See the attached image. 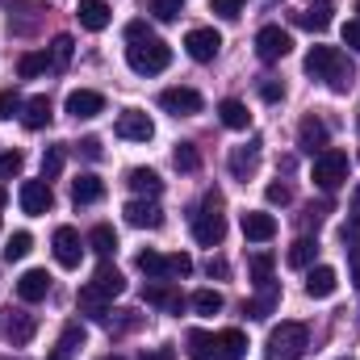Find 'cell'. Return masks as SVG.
I'll list each match as a JSON object with an SVG mask.
<instances>
[{
	"instance_id": "obj_1",
	"label": "cell",
	"mask_w": 360,
	"mask_h": 360,
	"mask_svg": "<svg viewBox=\"0 0 360 360\" xmlns=\"http://www.w3.org/2000/svg\"><path fill=\"white\" fill-rule=\"evenodd\" d=\"M126 63L139 76H160L172 63V46L164 38H155L147 30V21H130L126 25Z\"/></svg>"
},
{
	"instance_id": "obj_2",
	"label": "cell",
	"mask_w": 360,
	"mask_h": 360,
	"mask_svg": "<svg viewBox=\"0 0 360 360\" xmlns=\"http://www.w3.org/2000/svg\"><path fill=\"white\" fill-rule=\"evenodd\" d=\"M306 72L314 80H323L335 96H344V92L356 84V68H352V59L340 46H310L306 51Z\"/></svg>"
},
{
	"instance_id": "obj_3",
	"label": "cell",
	"mask_w": 360,
	"mask_h": 360,
	"mask_svg": "<svg viewBox=\"0 0 360 360\" xmlns=\"http://www.w3.org/2000/svg\"><path fill=\"white\" fill-rule=\"evenodd\" d=\"M310 348V331L302 323H281L269 331V344H264V360H297Z\"/></svg>"
},
{
	"instance_id": "obj_4",
	"label": "cell",
	"mask_w": 360,
	"mask_h": 360,
	"mask_svg": "<svg viewBox=\"0 0 360 360\" xmlns=\"http://www.w3.org/2000/svg\"><path fill=\"white\" fill-rule=\"evenodd\" d=\"M193 239H197L201 248H218V243L226 239V218H222V197H218V193H210L205 205L193 214Z\"/></svg>"
},
{
	"instance_id": "obj_5",
	"label": "cell",
	"mask_w": 360,
	"mask_h": 360,
	"mask_svg": "<svg viewBox=\"0 0 360 360\" xmlns=\"http://www.w3.org/2000/svg\"><path fill=\"white\" fill-rule=\"evenodd\" d=\"M348 172H352V164H348V155L335 151V147H327L323 155H314V168H310V176H314V184H319L323 193H335V188L348 180Z\"/></svg>"
},
{
	"instance_id": "obj_6",
	"label": "cell",
	"mask_w": 360,
	"mask_h": 360,
	"mask_svg": "<svg viewBox=\"0 0 360 360\" xmlns=\"http://www.w3.org/2000/svg\"><path fill=\"white\" fill-rule=\"evenodd\" d=\"M126 289V276L113 269L109 260H101V269L92 272V281L80 289V297H92V302H109V297H117Z\"/></svg>"
},
{
	"instance_id": "obj_7",
	"label": "cell",
	"mask_w": 360,
	"mask_h": 360,
	"mask_svg": "<svg viewBox=\"0 0 360 360\" xmlns=\"http://www.w3.org/2000/svg\"><path fill=\"white\" fill-rule=\"evenodd\" d=\"M113 134L126 139V143H151L155 139V122L143 109H122L117 122H113Z\"/></svg>"
},
{
	"instance_id": "obj_8",
	"label": "cell",
	"mask_w": 360,
	"mask_h": 360,
	"mask_svg": "<svg viewBox=\"0 0 360 360\" xmlns=\"http://www.w3.org/2000/svg\"><path fill=\"white\" fill-rule=\"evenodd\" d=\"M51 248H55V264H59V269H80V260H84V239H80L76 226H59V231L51 235Z\"/></svg>"
},
{
	"instance_id": "obj_9",
	"label": "cell",
	"mask_w": 360,
	"mask_h": 360,
	"mask_svg": "<svg viewBox=\"0 0 360 360\" xmlns=\"http://www.w3.org/2000/svg\"><path fill=\"white\" fill-rule=\"evenodd\" d=\"M184 51H188V59H197V63H214V59H218V51H222V34H218V30L197 25V30H188V34H184Z\"/></svg>"
},
{
	"instance_id": "obj_10",
	"label": "cell",
	"mask_w": 360,
	"mask_h": 360,
	"mask_svg": "<svg viewBox=\"0 0 360 360\" xmlns=\"http://www.w3.org/2000/svg\"><path fill=\"white\" fill-rule=\"evenodd\" d=\"M122 214H126V222L139 226V231H160V226H164V210H160L155 197H134V201H126Z\"/></svg>"
},
{
	"instance_id": "obj_11",
	"label": "cell",
	"mask_w": 360,
	"mask_h": 360,
	"mask_svg": "<svg viewBox=\"0 0 360 360\" xmlns=\"http://www.w3.org/2000/svg\"><path fill=\"white\" fill-rule=\"evenodd\" d=\"M289 51H293V38H289V30H281V25H264V30L256 34V55H260L264 63L285 59Z\"/></svg>"
},
{
	"instance_id": "obj_12",
	"label": "cell",
	"mask_w": 360,
	"mask_h": 360,
	"mask_svg": "<svg viewBox=\"0 0 360 360\" xmlns=\"http://www.w3.org/2000/svg\"><path fill=\"white\" fill-rule=\"evenodd\" d=\"M17 201H21V210H25L30 218H38V214H46V210L55 205V193H51V180H25V184H21V193H17Z\"/></svg>"
},
{
	"instance_id": "obj_13",
	"label": "cell",
	"mask_w": 360,
	"mask_h": 360,
	"mask_svg": "<svg viewBox=\"0 0 360 360\" xmlns=\"http://www.w3.org/2000/svg\"><path fill=\"white\" fill-rule=\"evenodd\" d=\"M160 105H164V113H172V117H193V113H201V92L197 89H164L160 92Z\"/></svg>"
},
{
	"instance_id": "obj_14",
	"label": "cell",
	"mask_w": 360,
	"mask_h": 360,
	"mask_svg": "<svg viewBox=\"0 0 360 360\" xmlns=\"http://www.w3.org/2000/svg\"><path fill=\"white\" fill-rule=\"evenodd\" d=\"M327 139H331V134H327V122H323V117H314V113L302 117V126H297V147H302V151L323 155V151H327Z\"/></svg>"
},
{
	"instance_id": "obj_15",
	"label": "cell",
	"mask_w": 360,
	"mask_h": 360,
	"mask_svg": "<svg viewBox=\"0 0 360 360\" xmlns=\"http://www.w3.org/2000/svg\"><path fill=\"white\" fill-rule=\"evenodd\" d=\"M256 168H260V139H252V143H243V147L231 151V176L235 180L256 176Z\"/></svg>"
},
{
	"instance_id": "obj_16",
	"label": "cell",
	"mask_w": 360,
	"mask_h": 360,
	"mask_svg": "<svg viewBox=\"0 0 360 360\" xmlns=\"http://www.w3.org/2000/svg\"><path fill=\"white\" fill-rule=\"evenodd\" d=\"M68 113L80 122H89V117H96V113H105V96L101 92H92V89H76V92H68Z\"/></svg>"
},
{
	"instance_id": "obj_17",
	"label": "cell",
	"mask_w": 360,
	"mask_h": 360,
	"mask_svg": "<svg viewBox=\"0 0 360 360\" xmlns=\"http://www.w3.org/2000/svg\"><path fill=\"white\" fill-rule=\"evenodd\" d=\"M51 293V276H46V269H30L17 276V297L21 302H42Z\"/></svg>"
},
{
	"instance_id": "obj_18",
	"label": "cell",
	"mask_w": 360,
	"mask_h": 360,
	"mask_svg": "<svg viewBox=\"0 0 360 360\" xmlns=\"http://www.w3.org/2000/svg\"><path fill=\"white\" fill-rule=\"evenodd\" d=\"M243 235H248L252 243H269L272 235H276V218L264 214V210H248V214H243Z\"/></svg>"
},
{
	"instance_id": "obj_19",
	"label": "cell",
	"mask_w": 360,
	"mask_h": 360,
	"mask_svg": "<svg viewBox=\"0 0 360 360\" xmlns=\"http://www.w3.org/2000/svg\"><path fill=\"white\" fill-rule=\"evenodd\" d=\"M335 289H340V276H335L331 264H314V269L306 272V293L310 297H331Z\"/></svg>"
},
{
	"instance_id": "obj_20",
	"label": "cell",
	"mask_w": 360,
	"mask_h": 360,
	"mask_svg": "<svg viewBox=\"0 0 360 360\" xmlns=\"http://www.w3.org/2000/svg\"><path fill=\"white\" fill-rule=\"evenodd\" d=\"M34 331H38V319H34V314H25V310H17V314L8 319V327H4V335H8V344H13V348H25V344L34 340Z\"/></svg>"
},
{
	"instance_id": "obj_21",
	"label": "cell",
	"mask_w": 360,
	"mask_h": 360,
	"mask_svg": "<svg viewBox=\"0 0 360 360\" xmlns=\"http://www.w3.org/2000/svg\"><path fill=\"white\" fill-rule=\"evenodd\" d=\"M101 197H105V180L101 176L84 172V176L72 180V201H76V205H96Z\"/></svg>"
},
{
	"instance_id": "obj_22",
	"label": "cell",
	"mask_w": 360,
	"mask_h": 360,
	"mask_svg": "<svg viewBox=\"0 0 360 360\" xmlns=\"http://www.w3.org/2000/svg\"><path fill=\"white\" fill-rule=\"evenodd\" d=\"M276 306H281V289L269 281V285H260V297L243 302V314H248V319H269Z\"/></svg>"
},
{
	"instance_id": "obj_23",
	"label": "cell",
	"mask_w": 360,
	"mask_h": 360,
	"mask_svg": "<svg viewBox=\"0 0 360 360\" xmlns=\"http://www.w3.org/2000/svg\"><path fill=\"white\" fill-rule=\"evenodd\" d=\"M21 126H25V130L51 126V96H30L25 109H21Z\"/></svg>"
},
{
	"instance_id": "obj_24",
	"label": "cell",
	"mask_w": 360,
	"mask_h": 360,
	"mask_svg": "<svg viewBox=\"0 0 360 360\" xmlns=\"http://www.w3.org/2000/svg\"><path fill=\"white\" fill-rule=\"evenodd\" d=\"M80 348H84V327H80V323H68L63 335H59V344H55V352L46 360H72Z\"/></svg>"
},
{
	"instance_id": "obj_25",
	"label": "cell",
	"mask_w": 360,
	"mask_h": 360,
	"mask_svg": "<svg viewBox=\"0 0 360 360\" xmlns=\"http://www.w3.org/2000/svg\"><path fill=\"white\" fill-rule=\"evenodd\" d=\"M76 17H80V25H84V30L101 34V30L109 25V4H105V0H80Z\"/></svg>"
},
{
	"instance_id": "obj_26",
	"label": "cell",
	"mask_w": 360,
	"mask_h": 360,
	"mask_svg": "<svg viewBox=\"0 0 360 360\" xmlns=\"http://www.w3.org/2000/svg\"><path fill=\"white\" fill-rule=\"evenodd\" d=\"M126 184H130L139 197H160V193H164V180L155 176L151 168H130V172H126Z\"/></svg>"
},
{
	"instance_id": "obj_27",
	"label": "cell",
	"mask_w": 360,
	"mask_h": 360,
	"mask_svg": "<svg viewBox=\"0 0 360 360\" xmlns=\"http://www.w3.org/2000/svg\"><path fill=\"white\" fill-rule=\"evenodd\" d=\"M218 117H222V126H231V130H248V126H252L248 105H243V101H235V96H226V101L218 105Z\"/></svg>"
},
{
	"instance_id": "obj_28",
	"label": "cell",
	"mask_w": 360,
	"mask_h": 360,
	"mask_svg": "<svg viewBox=\"0 0 360 360\" xmlns=\"http://www.w3.org/2000/svg\"><path fill=\"white\" fill-rule=\"evenodd\" d=\"M143 297H147L151 306H164V310H172V314H176L180 306H184V297H180V293H172V289H168V281H151V285L143 289Z\"/></svg>"
},
{
	"instance_id": "obj_29",
	"label": "cell",
	"mask_w": 360,
	"mask_h": 360,
	"mask_svg": "<svg viewBox=\"0 0 360 360\" xmlns=\"http://www.w3.org/2000/svg\"><path fill=\"white\" fill-rule=\"evenodd\" d=\"M218 352H222V360H243L248 356V335L239 327H226L218 335Z\"/></svg>"
},
{
	"instance_id": "obj_30",
	"label": "cell",
	"mask_w": 360,
	"mask_h": 360,
	"mask_svg": "<svg viewBox=\"0 0 360 360\" xmlns=\"http://www.w3.org/2000/svg\"><path fill=\"white\" fill-rule=\"evenodd\" d=\"M314 256H319V243H314L310 235H302V239L289 243V256H285V260H289V269H310Z\"/></svg>"
},
{
	"instance_id": "obj_31",
	"label": "cell",
	"mask_w": 360,
	"mask_h": 360,
	"mask_svg": "<svg viewBox=\"0 0 360 360\" xmlns=\"http://www.w3.org/2000/svg\"><path fill=\"white\" fill-rule=\"evenodd\" d=\"M188 356L193 360H222L218 356V340L210 331H188Z\"/></svg>"
},
{
	"instance_id": "obj_32",
	"label": "cell",
	"mask_w": 360,
	"mask_h": 360,
	"mask_svg": "<svg viewBox=\"0 0 360 360\" xmlns=\"http://www.w3.org/2000/svg\"><path fill=\"white\" fill-rule=\"evenodd\" d=\"M89 248L101 256V260H109V256L117 252V235H113V226H105V222H101V226H92V231H89Z\"/></svg>"
},
{
	"instance_id": "obj_33",
	"label": "cell",
	"mask_w": 360,
	"mask_h": 360,
	"mask_svg": "<svg viewBox=\"0 0 360 360\" xmlns=\"http://www.w3.org/2000/svg\"><path fill=\"white\" fill-rule=\"evenodd\" d=\"M134 264H139L143 276H151V281H168V256H160V252H151V248H147V252H139V260H134Z\"/></svg>"
},
{
	"instance_id": "obj_34",
	"label": "cell",
	"mask_w": 360,
	"mask_h": 360,
	"mask_svg": "<svg viewBox=\"0 0 360 360\" xmlns=\"http://www.w3.org/2000/svg\"><path fill=\"white\" fill-rule=\"evenodd\" d=\"M17 72H21V80H34V76L51 72V55H46V51H30V55H21Z\"/></svg>"
},
{
	"instance_id": "obj_35",
	"label": "cell",
	"mask_w": 360,
	"mask_h": 360,
	"mask_svg": "<svg viewBox=\"0 0 360 360\" xmlns=\"http://www.w3.org/2000/svg\"><path fill=\"white\" fill-rule=\"evenodd\" d=\"M293 21H297V25H306V30H314V34H323V30L331 25V4H314L310 13H297Z\"/></svg>"
},
{
	"instance_id": "obj_36",
	"label": "cell",
	"mask_w": 360,
	"mask_h": 360,
	"mask_svg": "<svg viewBox=\"0 0 360 360\" xmlns=\"http://www.w3.org/2000/svg\"><path fill=\"white\" fill-rule=\"evenodd\" d=\"M72 51H76V42H72L68 34H59V38L51 42V51H46V55H51V72H63V68L72 63Z\"/></svg>"
},
{
	"instance_id": "obj_37",
	"label": "cell",
	"mask_w": 360,
	"mask_h": 360,
	"mask_svg": "<svg viewBox=\"0 0 360 360\" xmlns=\"http://www.w3.org/2000/svg\"><path fill=\"white\" fill-rule=\"evenodd\" d=\"M188 306H193L197 314H218V310H222V293H218V289H197V293L188 297Z\"/></svg>"
},
{
	"instance_id": "obj_38",
	"label": "cell",
	"mask_w": 360,
	"mask_h": 360,
	"mask_svg": "<svg viewBox=\"0 0 360 360\" xmlns=\"http://www.w3.org/2000/svg\"><path fill=\"white\" fill-rule=\"evenodd\" d=\"M30 248H34V235H30V231H17V235H8V243H4V260H25Z\"/></svg>"
},
{
	"instance_id": "obj_39",
	"label": "cell",
	"mask_w": 360,
	"mask_h": 360,
	"mask_svg": "<svg viewBox=\"0 0 360 360\" xmlns=\"http://www.w3.org/2000/svg\"><path fill=\"white\" fill-rule=\"evenodd\" d=\"M172 164H176L180 172H197V168H201V155H197V147H193V143H176Z\"/></svg>"
},
{
	"instance_id": "obj_40",
	"label": "cell",
	"mask_w": 360,
	"mask_h": 360,
	"mask_svg": "<svg viewBox=\"0 0 360 360\" xmlns=\"http://www.w3.org/2000/svg\"><path fill=\"white\" fill-rule=\"evenodd\" d=\"M21 109H25V101H21V92H17V89H4V92H0V122L17 117Z\"/></svg>"
},
{
	"instance_id": "obj_41",
	"label": "cell",
	"mask_w": 360,
	"mask_h": 360,
	"mask_svg": "<svg viewBox=\"0 0 360 360\" xmlns=\"http://www.w3.org/2000/svg\"><path fill=\"white\" fill-rule=\"evenodd\" d=\"M63 172V147H46V155H42V180H55Z\"/></svg>"
},
{
	"instance_id": "obj_42",
	"label": "cell",
	"mask_w": 360,
	"mask_h": 360,
	"mask_svg": "<svg viewBox=\"0 0 360 360\" xmlns=\"http://www.w3.org/2000/svg\"><path fill=\"white\" fill-rule=\"evenodd\" d=\"M252 281H256V285H269L272 281V256L269 252H256V256H252Z\"/></svg>"
},
{
	"instance_id": "obj_43",
	"label": "cell",
	"mask_w": 360,
	"mask_h": 360,
	"mask_svg": "<svg viewBox=\"0 0 360 360\" xmlns=\"http://www.w3.org/2000/svg\"><path fill=\"white\" fill-rule=\"evenodd\" d=\"M21 168H25V155H21V151H4V155H0V180L21 176Z\"/></svg>"
},
{
	"instance_id": "obj_44",
	"label": "cell",
	"mask_w": 360,
	"mask_h": 360,
	"mask_svg": "<svg viewBox=\"0 0 360 360\" xmlns=\"http://www.w3.org/2000/svg\"><path fill=\"white\" fill-rule=\"evenodd\" d=\"M180 8H184V0H151V13H155L160 21H176Z\"/></svg>"
},
{
	"instance_id": "obj_45",
	"label": "cell",
	"mask_w": 360,
	"mask_h": 360,
	"mask_svg": "<svg viewBox=\"0 0 360 360\" xmlns=\"http://www.w3.org/2000/svg\"><path fill=\"white\" fill-rule=\"evenodd\" d=\"M193 272V260L184 256V252H176V256H168V281H184Z\"/></svg>"
},
{
	"instance_id": "obj_46",
	"label": "cell",
	"mask_w": 360,
	"mask_h": 360,
	"mask_svg": "<svg viewBox=\"0 0 360 360\" xmlns=\"http://www.w3.org/2000/svg\"><path fill=\"white\" fill-rule=\"evenodd\" d=\"M243 4H248V0H210V8H214L218 17H226V21H235V17L243 13Z\"/></svg>"
},
{
	"instance_id": "obj_47",
	"label": "cell",
	"mask_w": 360,
	"mask_h": 360,
	"mask_svg": "<svg viewBox=\"0 0 360 360\" xmlns=\"http://www.w3.org/2000/svg\"><path fill=\"white\" fill-rule=\"evenodd\" d=\"M260 96H264L269 105H276V101H285V84L272 80V76H264V80H260Z\"/></svg>"
},
{
	"instance_id": "obj_48",
	"label": "cell",
	"mask_w": 360,
	"mask_h": 360,
	"mask_svg": "<svg viewBox=\"0 0 360 360\" xmlns=\"http://www.w3.org/2000/svg\"><path fill=\"white\" fill-rule=\"evenodd\" d=\"M264 197H269L272 205H289V201H293V188L281 180V184H269V188H264Z\"/></svg>"
},
{
	"instance_id": "obj_49",
	"label": "cell",
	"mask_w": 360,
	"mask_h": 360,
	"mask_svg": "<svg viewBox=\"0 0 360 360\" xmlns=\"http://www.w3.org/2000/svg\"><path fill=\"white\" fill-rule=\"evenodd\" d=\"M344 46H348V51H356V55H360V17H356V21H348V25H344Z\"/></svg>"
},
{
	"instance_id": "obj_50",
	"label": "cell",
	"mask_w": 360,
	"mask_h": 360,
	"mask_svg": "<svg viewBox=\"0 0 360 360\" xmlns=\"http://www.w3.org/2000/svg\"><path fill=\"white\" fill-rule=\"evenodd\" d=\"M205 272H210V276H231V264H226V260H210Z\"/></svg>"
},
{
	"instance_id": "obj_51",
	"label": "cell",
	"mask_w": 360,
	"mask_h": 360,
	"mask_svg": "<svg viewBox=\"0 0 360 360\" xmlns=\"http://www.w3.org/2000/svg\"><path fill=\"white\" fill-rule=\"evenodd\" d=\"M143 360H176V348H155V352H147Z\"/></svg>"
},
{
	"instance_id": "obj_52",
	"label": "cell",
	"mask_w": 360,
	"mask_h": 360,
	"mask_svg": "<svg viewBox=\"0 0 360 360\" xmlns=\"http://www.w3.org/2000/svg\"><path fill=\"white\" fill-rule=\"evenodd\" d=\"M80 151H84L89 160H96V155H101V143H96V139H84V143H80Z\"/></svg>"
},
{
	"instance_id": "obj_53",
	"label": "cell",
	"mask_w": 360,
	"mask_h": 360,
	"mask_svg": "<svg viewBox=\"0 0 360 360\" xmlns=\"http://www.w3.org/2000/svg\"><path fill=\"white\" fill-rule=\"evenodd\" d=\"M348 214H352V222L360 226V184H356V193H352V205H348Z\"/></svg>"
},
{
	"instance_id": "obj_54",
	"label": "cell",
	"mask_w": 360,
	"mask_h": 360,
	"mask_svg": "<svg viewBox=\"0 0 360 360\" xmlns=\"http://www.w3.org/2000/svg\"><path fill=\"white\" fill-rule=\"evenodd\" d=\"M352 285H356V289H360V252H356V256H352Z\"/></svg>"
},
{
	"instance_id": "obj_55",
	"label": "cell",
	"mask_w": 360,
	"mask_h": 360,
	"mask_svg": "<svg viewBox=\"0 0 360 360\" xmlns=\"http://www.w3.org/2000/svg\"><path fill=\"white\" fill-rule=\"evenodd\" d=\"M4 201H8V193H4V184H0V205H4Z\"/></svg>"
},
{
	"instance_id": "obj_56",
	"label": "cell",
	"mask_w": 360,
	"mask_h": 360,
	"mask_svg": "<svg viewBox=\"0 0 360 360\" xmlns=\"http://www.w3.org/2000/svg\"><path fill=\"white\" fill-rule=\"evenodd\" d=\"M310 4H327V0H310Z\"/></svg>"
},
{
	"instance_id": "obj_57",
	"label": "cell",
	"mask_w": 360,
	"mask_h": 360,
	"mask_svg": "<svg viewBox=\"0 0 360 360\" xmlns=\"http://www.w3.org/2000/svg\"><path fill=\"white\" fill-rule=\"evenodd\" d=\"M105 360H122V356H105Z\"/></svg>"
}]
</instances>
